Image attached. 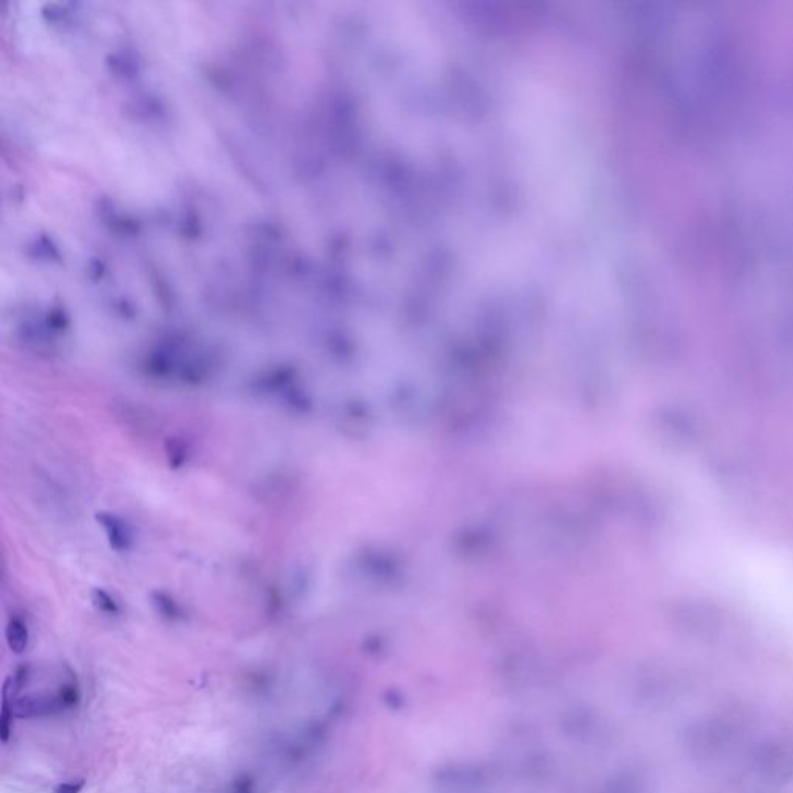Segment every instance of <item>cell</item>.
Returning <instances> with one entry per match:
<instances>
[{
	"label": "cell",
	"mask_w": 793,
	"mask_h": 793,
	"mask_svg": "<svg viewBox=\"0 0 793 793\" xmlns=\"http://www.w3.org/2000/svg\"><path fill=\"white\" fill-rule=\"evenodd\" d=\"M284 17L287 19V21H285V25H290V23H289V17H287V13H284ZM279 30H281V34H282V33H284V34H285V33H287V34H289V33L292 34L290 27H279Z\"/></svg>",
	"instance_id": "obj_1"
}]
</instances>
